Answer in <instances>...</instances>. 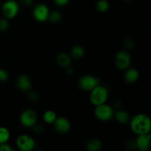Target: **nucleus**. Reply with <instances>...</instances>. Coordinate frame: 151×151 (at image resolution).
<instances>
[{
	"label": "nucleus",
	"instance_id": "obj_1",
	"mask_svg": "<svg viewBox=\"0 0 151 151\" xmlns=\"http://www.w3.org/2000/svg\"><path fill=\"white\" fill-rule=\"evenodd\" d=\"M129 122L130 128L136 135H142L150 132L151 119L150 116L145 114H137L131 118Z\"/></svg>",
	"mask_w": 151,
	"mask_h": 151
},
{
	"label": "nucleus",
	"instance_id": "obj_2",
	"mask_svg": "<svg viewBox=\"0 0 151 151\" xmlns=\"http://www.w3.org/2000/svg\"><path fill=\"white\" fill-rule=\"evenodd\" d=\"M109 92L108 88L100 84L94 87L90 91L89 100L90 102L94 106L106 103L109 98Z\"/></svg>",
	"mask_w": 151,
	"mask_h": 151
},
{
	"label": "nucleus",
	"instance_id": "obj_3",
	"mask_svg": "<svg viewBox=\"0 0 151 151\" xmlns=\"http://www.w3.org/2000/svg\"><path fill=\"white\" fill-rule=\"evenodd\" d=\"M94 115L97 119L103 122L109 121L114 116V109L106 103L95 106Z\"/></svg>",
	"mask_w": 151,
	"mask_h": 151
},
{
	"label": "nucleus",
	"instance_id": "obj_4",
	"mask_svg": "<svg viewBox=\"0 0 151 151\" xmlns=\"http://www.w3.org/2000/svg\"><path fill=\"white\" fill-rule=\"evenodd\" d=\"M1 14L3 17L11 19L16 17L19 11V4L16 0H7L1 5Z\"/></svg>",
	"mask_w": 151,
	"mask_h": 151
},
{
	"label": "nucleus",
	"instance_id": "obj_5",
	"mask_svg": "<svg viewBox=\"0 0 151 151\" xmlns=\"http://www.w3.org/2000/svg\"><path fill=\"white\" fill-rule=\"evenodd\" d=\"M100 84V79L91 75H85L78 80V86L83 91H90Z\"/></svg>",
	"mask_w": 151,
	"mask_h": 151
},
{
	"label": "nucleus",
	"instance_id": "obj_6",
	"mask_svg": "<svg viewBox=\"0 0 151 151\" xmlns=\"http://www.w3.org/2000/svg\"><path fill=\"white\" fill-rule=\"evenodd\" d=\"M21 124L25 128H32L36 124L38 120L37 114L33 109H27L22 112L19 117Z\"/></svg>",
	"mask_w": 151,
	"mask_h": 151
},
{
	"label": "nucleus",
	"instance_id": "obj_7",
	"mask_svg": "<svg viewBox=\"0 0 151 151\" xmlns=\"http://www.w3.org/2000/svg\"><path fill=\"white\" fill-rule=\"evenodd\" d=\"M17 148L21 151H31L35 147V142L30 136L23 134L18 137L16 140Z\"/></svg>",
	"mask_w": 151,
	"mask_h": 151
},
{
	"label": "nucleus",
	"instance_id": "obj_8",
	"mask_svg": "<svg viewBox=\"0 0 151 151\" xmlns=\"http://www.w3.org/2000/svg\"><path fill=\"white\" fill-rule=\"evenodd\" d=\"M131 63V55L127 50H120L115 55V64L120 70H125L129 68Z\"/></svg>",
	"mask_w": 151,
	"mask_h": 151
},
{
	"label": "nucleus",
	"instance_id": "obj_9",
	"mask_svg": "<svg viewBox=\"0 0 151 151\" xmlns=\"http://www.w3.org/2000/svg\"><path fill=\"white\" fill-rule=\"evenodd\" d=\"M50 9L44 3L37 4L32 10V16L34 19L39 22H44L48 20Z\"/></svg>",
	"mask_w": 151,
	"mask_h": 151
},
{
	"label": "nucleus",
	"instance_id": "obj_10",
	"mask_svg": "<svg viewBox=\"0 0 151 151\" xmlns=\"http://www.w3.org/2000/svg\"><path fill=\"white\" fill-rule=\"evenodd\" d=\"M53 125L55 131L60 134H66L70 131V122L64 116H57Z\"/></svg>",
	"mask_w": 151,
	"mask_h": 151
},
{
	"label": "nucleus",
	"instance_id": "obj_11",
	"mask_svg": "<svg viewBox=\"0 0 151 151\" xmlns=\"http://www.w3.org/2000/svg\"><path fill=\"white\" fill-rule=\"evenodd\" d=\"M151 142V135L150 133L138 135L135 141L136 147L140 151H147L150 148Z\"/></svg>",
	"mask_w": 151,
	"mask_h": 151
},
{
	"label": "nucleus",
	"instance_id": "obj_12",
	"mask_svg": "<svg viewBox=\"0 0 151 151\" xmlns=\"http://www.w3.org/2000/svg\"><path fill=\"white\" fill-rule=\"evenodd\" d=\"M16 86L20 91L27 92L32 88V83L27 75H20L16 80Z\"/></svg>",
	"mask_w": 151,
	"mask_h": 151
},
{
	"label": "nucleus",
	"instance_id": "obj_13",
	"mask_svg": "<svg viewBox=\"0 0 151 151\" xmlns=\"http://www.w3.org/2000/svg\"><path fill=\"white\" fill-rule=\"evenodd\" d=\"M139 78V72L137 69L128 68L127 69H125L124 78H125V81L127 83H134L137 82L138 81Z\"/></svg>",
	"mask_w": 151,
	"mask_h": 151
},
{
	"label": "nucleus",
	"instance_id": "obj_14",
	"mask_svg": "<svg viewBox=\"0 0 151 151\" xmlns=\"http://www.w3.org/2000/svg\"><path fill=\"white\" fill-rule=\"evenodd\" d=\"M114 117H115L116 121L120 124H126L130 120L129 114L126 111L122 109H118L116 112H114Z\"/></svg>",
	"mask_w": 151,
	"mask_h": 151
},
{
	"label": "nucleus",
	"instance_id": "obj_15",
	"mask_svg": "<svg viewBox=\"0 0 151 151\" xmlns=\"http://www.w3.org/2000/svg\"><path fill=\"white\" fill-rule=\"evenodd\" d=\"M71 62V56L64 52H61L58 55L57 57V63L60 67L66 68L68 66H70Z\"/></svg>",
	"mask_w": 151,
	"mask_h": 151
},
{
	"label": "nucleus",
	"instance_id": "obj_16",
	"mask_svg": "<svg viewBox=\"0 0 151 151\" xmlns=\"http://www.w3.org/2000/svg\"><path fill=\"white\" fill-rule=\"evenodd\" d=\"M102 147V143L98 139H91L86 144V148L88 151H99Z\"/></svg>",
	"mask_w": 151,
	"mask_h": 151
},
{
	"label": "nucleus",
	"instance_id": "obj_17",
	"mask_svg": "<svg viewBox=\"0 0 151 151\" xmlns=\"http://www.w3.org/2000/svg\"><path fill=\"white\" fill-rule=\"evenodd\" d=\"M85 55V50L83 47L79 45H75L72 47L70 50V56L75 59H81Z\"/></svg>",
	"mask_w": 151,
	"mask_h": 151
},
{
	"label": "nucleus",
	"instance_id": "obj_18",
	"mask_svg": "<svg viewBox=\"0 0 151 151\" xmlns=\"http://www.w3.org/2000/svg\"><path fill=\"white\" fill-rule=\"evenodd\" d=\"M56 118H57V114L52 110L47 111L43 114V120L47 124H53Z\"/></svg>",
	"mask_w": 151,
	"mask_h": 151
},
{
	"label": "nucleus",
	"instance_id": "obj_19",
	"mask_svg": "<svg viewBox=\"0 0 151 151\" xmlns=\"http://www.w3.org/2000/svg\"><path fill=\"white\" fill-rule=\"evenodd\" d=\"M10 137V132L5 127H0V144L7 142Z\"/></svg>",
	"mask_w": 151,
	"mask_h": 151
},
{
	"label": "nucleus",
	"instance_id": "obj_20",
	"mask_svg": "<svg viewBox=\"0 0 151 151\" xmlns=\"http://www.w3.org/2000/svg\"><path fill=\"white\" fill-rule=\"evenodd\" d=\"M109 7H110V4L107 0H99L96 4L97 10L101 13H105V12L108 11Z\"/></svg>",
	"mask_w": 151,
	"mask_h": 151
},
{
	"label": "nucleus",
	"instance_id": "obj_21",
	"mask_svg": "<svg viewBox=\"0 0 151 151\" xmlns=\"http://www.w3.org/2000/svg\"><path fill=\"white\" fill-rule=\"evenodd\" d=\"M61 19V13L58 10H53V11L50 12L49 14L48 20L52 23H57Z\"/></svg>",
	"mask_w": 151,
	"mask_h": 151
},
{
	"label": "nucleus",
	"instance_id": "obj_22",
	"mask_svg": "<svg viewBox=\"0 0 151 151\" xmlns=\"http://www.w3.org/2000/svg\"><path fill=\"white\" fill-rule=\"evenodd\" d=\"M10 27V23L8 22V19L4 17L0 18V31L4 32L7 30Z\"/></svg>",
	"mask_w": 151,
	"mask_h": 151
},
{
	"label": "nucleus",
	"instance_id": "obj_23",
	"mask_svg": "<svg viewBox=\"0 0 151 151\" xmlns=\"http://www.w3.org/2000/svg\"><path fill=\"white\" fill-rule=\"evenodd\" d=\"M9 79V73L4 69H0V83H5Z\"/></svg>",
	"mask_w": 151,
	"mask_h": 151
},
{
	"label": "nucleus",
	"instance_id": "obj_24",
	"mask_svg": "<svg viewBox=\"0 0 151 151\" xmlns=\"http://www.w3.org/2000/svg\"><path fill=\"white\" fill-rule=\"evenodd\" d=\"M27 97L29 100L31 101H36V100H38V97H39V95H38V92L35 91H27Z\"/></svg>",
	"mask_w": 151,
	"mask_h": 151
},
{
	"label": "nucleus",
	"instance_id": "obj_25",
	"mask_svg": "<svg viewBox=\"0 0 151 151\" xmlns=\"http://www.w3.org/2000/svg\"><path fill=\"white\" fill-rule=\"evenodd\" d=\"M124 45L128 50H132L134 47V41L131 38H126L124 41Z\"/></svg>",
	"mask_w": 151,
	"mask_h": 151
},
{
	"label": "nucleus",
	"instance_id": "obj_26",
	"mask_svg": "<svg viewBox=\"0 0 151 151\" xmlns=\"http://www.w3.org/2000/svg\"><path fill=\"white\" fill-rule=\"evenodd\" d=\"M13 148L10 145L7 144V142L1 143L0 144V151H13Z\"/></svg>",
	"mask_w": 151,
	"mask_h": 151
},
{
	"label": "nucleus",
	"instance_id": "obj_27",
	"mask_svg": "<svg viewBox=\"0 0 151 151\" xmlns=\"http://www.w3.org/2000/svg\"><path fill=\"white\" fill-rule=\"evenodd\" d=\"M32 128L34 132L37 134H41L44 132V127L41 125H36V124H35V125H33Z\"/></svg>",
	"mask_w": 151,
	"mask_h": 151
},
{
	"label": "nucleus",
	"instance_id": "obj_28",
	"mask_svg": "<svg viewBox=\"0 0 151 151\" xmlns=\"http://www.w3.org/2000/svg\"><path fill=\"white\" fill-rule=\"evenodd\" d=\"M55 4L59 7H63L69 2V0H53Z\"/></svg>",
	"mask_w": 151,
	"mask_h": 151
},
{
	"label": "nucleus",
	"instance_id": "obj_29",
	"mask_svg": "<svg viewBox=\"0 0 151 151\" xmlns=\"http://www.w3.org/2000/svg\"><path fill=\"white\" fill-rule=\"evenodd\" d=\"M34 2V0H20V4L24 7H29L32 6Z\"/></svg>",
	"mask_w": 151,
	"mask_h": 151
},
{
	"label": "nucleus",
	"instance_id": "obj_30",
	"mask_svg": "<svg viewBox=\"0 0 151 151\" xmlns=\"http://www.w3.org/2000/svg\"><path fill=\"white\" fill-rule=\"evenodd\" d=\"M66 72H67V74H69V75H72L74 72L73 69H72V67H70V66H68V67L66 68Z\"/></svg>",
	"mask_w": 151,
	"mask_h": 151
},
{
	"label": "nucleus",
	"instance_id": "obj_31",
	"mask_svg": "<svg viewBox=\"0 0 151 151\" xmlns=\"http://www.w3.org/2000/svg\"><path fill=\"white\" fill-rule=\"evenodd\" d=\"M124 1H131V0H124Z\"/></svg>",
	"mask_w": 151,
	"mask_h": 151
}]
</instances>
